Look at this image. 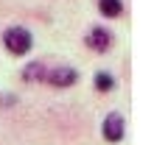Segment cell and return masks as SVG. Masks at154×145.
<instances>
[{
	"instance_id": "277c9868",
	"label": "cell",
	"mask_w": 154,
	"mask_h": 145,
	"mask_svg": "<svg viewBox=\"0 0 154 145\" xmlns=\"http://www.w3.org/2000/svg\"><path fill=\"white\" fill-rule=\"evenodd\" d=\"M109 45H112V34L106 31V28H93L87 34V48H93V50H109Z\"/></svg>"
},
{
	"instance_id": "52a82bcc",
	"label": "cell",
	"mask_w": 154,
	"mask_h": 145,
	"mask_svg": "<svg viewBox=\"0 0 154 145\" xmlns=\"http://www.w3.org/2000/svg\"><path fill=\"white\" fill-rule=\"evenodd\" d=\"M112 87H115V78L109 72H95V89L98 92H109Z\"/></svg>"
},
{
	"instance_id": "3957f363",
	"label": "cell",
	"mask_w": 154,
	"mask_h": 145,
	"mask_svg": "<svg viewBox=\"0 0 154 145\" xmlns=\"http://www.w3.org/2000/svg\"><path fill=\"white\" fill-rule=\"evenodd\" d=\"M45 78H48V84H53V87H73L79 81V72L73 67H56V70H51Z\"/></svg>"
},
{
	"instance_id": "6da1fadb",
	"label": "cell",
	"mask_w": 154,
	"mask_h": 145,
	"mask_svg": "<svg viewBox=\"0 0 154 145\" xmlns=\"http://www.w3.org/2000/svg\"><path fill=\"white\" fill-rule=\"evenodd\" d=\"M31 42L34 36L28 28H23V25H11L6 34H3V45L8 53H14V56H25V53L31 50Z\"/></svg>"
},
{
	"instance_id": "5b68a950",
	"label": "cell",
	"mask_w": 154,
	"mask_h": 145,
	"mask_svg": "<svg viewBox=\"0 0 154 145\" xmlns=\"http://www.w3.org/2000/svg\"><path fill=\"white\" fill-rule=\"evenodd\" d=\"M98 8H101L104 17H121L123 14V3L121 0H98Z\"/></svg>"
},
{
	"instance_id": "8992f818",
	"label": "cell",
	"mask_w": 154,
	"mask_h": 145,
	"mask_svg": "<svg viewBox=\"0 0 154 145\" xmlns=\"http://www.w3.org/2000/svg\"><path fill=\"white\" fill-rule=\"evenodd\" d=\"M45 75H48V72H45V64H42V61H31V64L23 70V78L25 81H42Z\"/></svg>"
},
{
	"instance_id": "7a4b0ae2",
	"label": "cell",
	"mask_w": 154,
	"mask_h": 145,
	"mask_svg": "<svg viewBox=\"0 0 154 145\" xmlns=\"http://www.w3.org/2000/svg\"><path fill=\"white\" fill-rule=\"evenodd\" d=\"M104 137L109 140V142H121L123 140V131H126V123H123V117L112 112V114H106V120H104Z\"/></svg>"
}]
</instances>
